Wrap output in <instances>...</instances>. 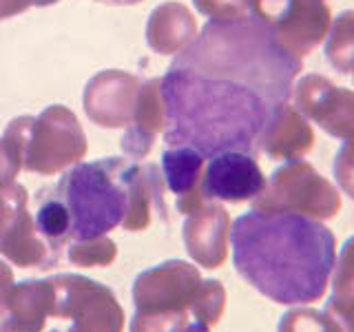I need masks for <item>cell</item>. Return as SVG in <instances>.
<instances>
[{
	"label": "cell",
	"mask_w": 354,
	"mask_h": 332,
	"mask_svg": "<svg viewBox=\"0 0 354 332\" xmlns=\"http://www.w3.org/2000/svg\"><path fill=\"white\" fill-rule=\"evenodd\" d=\"M310 147V131L304 120H299L290 107H288L279 120L266 133L261 151H266L270 158H292V155L304 153Z\"/></svg>",
	"instance_id": "cell-17"
},
{
	"label": "cell",
	"mask_w": 354,
	"mask_h": 332,
	"mask_svg": "<svg viewBox=\"0 0 354 332\" xmlns=\"http://www.w3.org/2000/svg\"><path fill=\"white\" fill-rule=\"evenodd\" d=\"M36 230L38 235L58 252L66 241H71V215L66 210L58 188H40L36 193Z\"/></svg>",
	"instance_id": "cell-16"
},
{
	"label": "cell",
	"mask_w": 354,
	"mask_h": 332,
	"mask_svg": "<svg viewBox=\"0 0 354 332\" xmlns=\"http://www.w3.org/2000/svg\"><path fill=\"white\" fill-rule=\"evenodd\" d=\"M299 71L301 58L259 18L208 20L162 77L166 147L257 155Z\"/></svg>",
	"instance_id": "cell-1"
},
{
	"label": "cell",
	"mask_w": 354,
	"mask_h": 332,
	"mask_svg": "<svg viewBox=\"0 0 354 332\" xmlns=\"http://www.w3.org/2000/svg\"><path fill=\"white\" fill-rule=\"evenodd\" d=\"M230 217L219 204L204 202L184 221V246L204 268H219L228 255Z\"/></svg>",
	"instance_id": "cell-11"
},
{
	"label": "cell",
	"mask_w": 354,
	"mask_h": 332,
	"mask_svg": "<svg viewBox=\"0 0 354 332\" xmlns=\"http://www.w3.org/2000/svg\"><path fill=\"white\" fill-rule=\"evenodd\" d=\"M197 36L195 18L180 3H164L151 11L147 42L155 53L173 55L186 49Z\"/></svg>",
	"instance_id": "cell-15"
},
{
	"label": "cell",
	"mask_w": 354,
	"mask_h": 332,
	"mask_svg": "<svg viewBox=\"0 0 354 332\" xmlns=\"http://www.w3.org/2000/svg\"><path fill=\"white\" fill-rule=\"evenodd\" d=\"M55 299L51 317L66 319V332H122L124 310L111 288L82 275L64 273L51 277Z\"/></svg>",
	"instance_id": "cell-5"
},
{
	"label": "cell",
	"mask_w": 354,
	"mask_h": 332,
	"mask_svg": "<svg viewBox=\"0 0 354 332\" xmlns=\"http://www.w3.org/2000/svg\"><path fill=\"white\" fill-rule=\"evenodd\" d=\"M71 215V239L84 241L122 226L149 228L153 208L164 210L162 175L155 164L122 158L77 162L55 184Z\"/></svg>",
	"instance_id": "cell-3"
},
{
	"label": "cell",
	"mask_w": 354,
	"mask_h": 332,
	"mask_svg": "<svg viewBox=\"0 0 354 332\" xmlns=\"http://www.w3.org/2000/svg\"><path fill=\"white\" fill-rule=\"evenodd\" d=\"M199 14L210 20H228L248 14V0H193Z\"/></svg>",
	"instance_id": "cell-23"
},
{
	"label": "cell",
	"mask_w": 354,
	"mask_h": 332,
	"mask_svg": "<svg viewBox=\"0 0 354 332\" xmlns=\"http://www.w3.org/2000/svg\"><path fill=\"white\" fill-rule=\"evenodd\" d=\"M58 0H0V20L18 16L29 7H49L55 5Z\"/></svg>",
	"instance_id": "cell-24"
},
{
	"label": "cell",
	"mask_w": 354,
	"mask_h": 332,
	"mask_svg": "<svg viewBox=\"0 0 354 332\" xmlns=\"http://www.w3.org/2000/svg\"><path fill=\"white\" fill-rule=\"evenodd\" d=\"M202 286L195 266L171 259L144 270L133 282V304L142 315H186Z\"/></svg>",
	"instance_id": "cell-8"
},
{
	"label": "cell",
	"mask_w": 354,
	"mask_h": 332,
	"mask_svg": "<svg viewBox=\"0 0 354 332\" xmlns=\"http://www.w3.org/2000/svg\"><path fill=\"white\" fill-rule=\"evenodd\" d=\"M0 332H7V330H5V328H3V326H0Z\"/></svg>",
	"instance_id": "cell-29"
},
{
	"label": "cell",
	"mask_w": 354,
	"mask_h": 332,
	"mask_svg": "<svg viewBox=\"0 0 354 332\" xmlns=\"http://www.w3.org/2000/svg\"><path fill=\"white\" fill-rule=\"evenodd\" d=\"M20 169H22V166L7 153L5 144H3V138H0V188L14 184V180L18 177Z\"/></svg>",
	"instance_id": "cell-25"
},
{
	"label": "cell",
	"mask_w": 354,
	"mask_h": 332,
	"mask_svg": "<svg viewBox=\"0 0 354 332\" xmlns=\"http://www.w3.org/2000/svg\"><path fill=\"white\" fill-rule=\"evenodd\" d=\"M118 257V246L106 235L84 241H73L69 246V261L82 268H95V266H111Z\"/></svg>",
	"instance_id": "cell-18"
},
{
	"label": "cell",
	"mask_w": 354,
	"mask_h": 332,
	"mask_svg": "<svg viewBox=\"0 0 354 332\" xmlns=\"http://www.w3.org/2000/svg\"><path fill=\"white\" fill-rule=\"evenodd\" d=\"M140 84L138 77L127 71L109 69L93 75L82 95L88 120L104 129L129 127L136 113Z\"/></svg>",
	"instance_id": "cell-10"
},
{
	"label": "cell",
	"mask_w": 354,
	"mask_h": 332,
	"mask_svg": "<svg viewBox=\"0 0 354 332\" xmlns=\"http://www.w3.org/2000/svg\"><path fill=\"white\" fill-rule=\"evenodd\" d=\"M166 127L164 100H162V77H153L140 84L136 113L122 138V151L131 160H144L151 153L155 138Z\"/></svg>",
	"instance_id": "cell-13"
},
{
	"label": "cell",
	"mask_w": 354,
	"mask_h": 332,
	"mask_svg": "<svg viewBox=\"0 0 354 332\" xmlns=\"http://www.w3.org/2000/svg\"><path fill=\"white\" fill-rule=\"evenodd\" d=\"M228 237L237 273L274 304L306 306L326 295L337 241L319 219L252 208L235 219Z\"/></svg>",
	"instance_id": "cell-2"
},
{
	"label": "cell",
	"mask_w": 354,
	"mask_h": 332,
	"mask_svg": "<svg viewBox=\"0 0 354 332\" xmlns=\"http://www.w3.org/2000/svg\"><path fill=\"white\" fill-rule=\"evenodd\" d=\"M27 202L22 184L0 188V255L20 268H47L55 261V250L38 235Z\"/></svg>",
	"instance_id": "cell-7"
},
{
	"label": "cell",
	"mask_w": 354,
	"mask_h": 332,
	"mask_svg": "<svg viewBox=\"0 0 354 332\" xmlns=\"http://www.w3.org/2000/svg\"><path fill=\"white\" fill-rule=\"evenodd\" d=\"M3 144L22 169L38 175H55L86 155V136L71 109L51 104L40 116L11 120Z\"/></svg>",
	"instance_id": "cell-4"
},
{
	"label": "cell",
	"mask_w": 354,
	"mask_h": 332,
	"mask_svg": "<svg viewBox=\"0 0 354 332\" xmlns=\"http://www.w3.org/2000/svg\"><path fill=\"white\" fill-rule=\"evenodd\" d=\"M97 3H104V5H120V7H127V5H138L142 0H97Z\"/></svg>",
	"instance_id": "cell-28"
},
{
	"label": "cell",
	"mask_w": 354,
	"mask_h": 332,
	"mask_svg": "<svg viewBox=\"0 0 354 332\" xmlns=\"http://www.w3.org/2000/svg\"><path fill=\"white\" fill-rule=\"evenodd\" d=\"M51 279H25L11 286L0 326L7 332H42L53 310Z\"/></svg>",
	"instance_id": "cell-12"
},
{
	"label": "cell",
	"mask_w": 354,
	"mask_h": 332,
	"mask_svg": "<svg viewBox=\"0 0 354 332\" xmlns=\"http://www.w3.org/2000/svg\"><path fill=\"white\" fill-rule=\"evenodd\" d=\"M279 332H339L326 313L310 308H299L286 313L279 321Z\"/></svg>",
	"instance_id": "cell-20"
},
{
	"label": "cell",
	"mask_w": 354,
	"mask_h": 332,
	"mask_svg": "<svg viewBox=\"0 0 354 332\" xmlns=\"http://www.w3.org/2000/svg\"><path fill=\"white\" fill-rule=\"evenodd\" d=\"M188 324L186 315H142L131 319V332H182Z\"/></svg>",
	"instance_id": "cell-21"
},
{
	"label": "cell",
	"mask_w": 354,
	"mask_h": 332,
	"mask_svg": "<svg viewBox=\"0 0 354 332\" xmlns=\"http://www.w3.org/2000/svg\"><path fill=\"white\" fill-rule=\"evenodd\" d=\"M11 286H14V273H11L9 266L0 259V317H3L5 299H7V293L11 290Z\"/></svg>",
	"instance_id": "cell-26"
},
{
	"label": "cell",
	"mask_w": 354,
	"mask_h": 332,
	"mask_svg": "<svg viewBox=\"0 0 354 332\" xmlns=\"http://www.w3.org/2000/svg\"><path fill=\"white\" fill-rule=\"evenodd\" d=\"M324 313L332 319L339 332H354V288L343 295H332Z\"/></svg>",
	"instance_id": "cell-22"
},
{
	"label": "cell",
	"mask_w": 354,
	"mask_h": 332,
	"mask_svg": "<svg viewBox=\"0 0 354 332\" xmlns=\"http://www.w3.org/2000/svg\"><path fill=\"white\" fill-rule=\"evenodd\" d=\"M206 158L191 147H169L162 153V171L166 188L177 197L175 206L180 213L191 215L204 204L202 175Z\"/></svg>",
	"instance_id": "cell-14"
},
{
	"label": "cell",
	"mask_w": 354,
	"mask_h": 332,
	"mask_svg": "<svg viewBox=\"0 0 354 332\" xmlns=\"http://www.w3.org/2000/svg\"><path fill=\"white\" fill-rule=\"evenodd\" d=\"M224 304H226V290L217 279H206L199 286V290L193 299L191 313L193 317L204 326H215L221 313H224Z\"/></svg>",
	"instance_id": "cell-19"
},
{
	"label": "cell",
	"mask_w": 354,
	"mask_h": 332,
	"mask_svg": "<svg viewBox=\"0 0 354 332\" xmlns=\"http://www.w3.org/2000/svg\"><path fill=\"white\" fill-rule=\"evenodd\" d=\"M259 210H290L299 215L332 217L339 210V195L306 162L292 160L277 169L261 195L252 199Z\"/></svg>",
	"instance_id": "cell-6"
},
{
	"label": "cell",
	"mask_w": 354,
	"mask_h": 332,
	"mask_svg": "<svg viewBox=\"0 0 354 332\" xmlns=\"http://www.w3.org/2000/svg\"><path fill=\"white\" fill-rule=\"evenodd\" d=\"M182 332H210V330H208V326L199 324V321H193V324H186L182 328Z\"/></svg>",
	"instance_id": "cell-27"
},
{
	"label": "cell",
	"mask_w": 354,
	"mask_h": 332,
	"mask_svg": "<svg viewBox=\"0 0 354 332\" xmlns=\"http://www.w3.org/2000/svg\"><path fill=\"white\" fill-rule=\"evenodd\" d=\"M266 175L259 169L254 155L241 151H224L208 158L202 175L204 202H248L261 195Z\"/></svg>",
	"instance_id": "cell-9"
}]
</instances>
